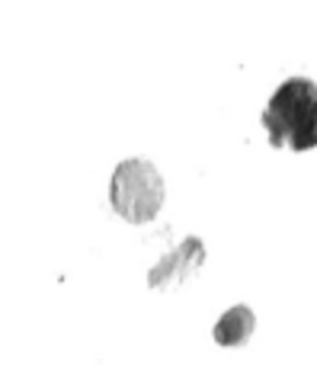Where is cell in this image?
I'll return each mask as SVG.
<instances>
[{
	"instance_id": "obj_1",
	"label": "cell",
	"mask_w": 317,
	"mask_h": 365,
	"mask_svg": "<svg viewBox=\"0 0 317 365\" xmlns=\"http://www.w3.org/2000/svg\"><path fill=\"white\" fill-rule=\"evenodd\" d=\"M263 128L273 148H292V151L317 148V83L308 77L279 83L263 109Z\"/></svg>"
},
{
	"instance_id": "obj_2",
	"label": "cell",
	"mask_w": 317,
	"mask_h": 365,
	"mask_svg": "<svg viewBox=\"0 0 317 365\" xmlns=\"http://www.w3.org/2000/svg\"><path fill=\"white\" fill-rule=\"evenodd\" d=\"M113 208L122 218L135 221H151L160 212V202H164V180H160L157 167L147 164V160H125V164L115 167L113 173Z\"/></svg>"
},
{
	"instance_id": "obj_3",
	"label": "cell",
	"mask_w": 317,
	"mask_h": 365,
	"mask_svg": "<svg viewBox=\"0 0 317 365\" xmlns=\"http://www.w3.org/2000/svg\"><path fill=\"white\" fill-rule=\"evenodd\" d=\"M250 334H254V314H250L244 304H237L234 311H228V314L218 321V327H215V340L218 343H228V346L244 343Z\"/></svg>"
}]
</instances>
